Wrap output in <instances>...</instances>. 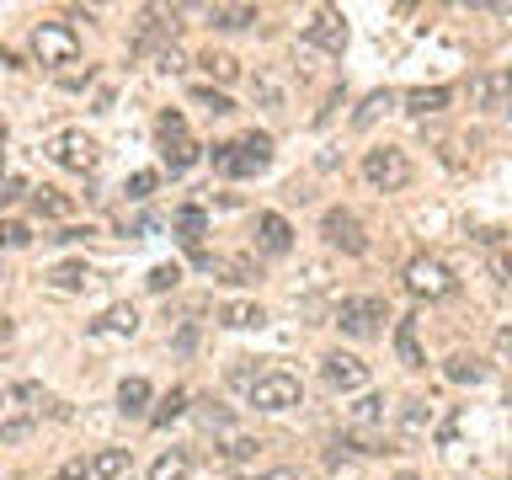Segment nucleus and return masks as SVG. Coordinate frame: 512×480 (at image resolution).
Segmentation results:
<instances>
[{
	"instance_id": "obj_1",
	"label": "nucleus",
	"mask_w": 512,
	"mask_h": 480,
	"mask_svg": "<svg viewBox=\"0 0 512 480\" xmlns=\"http://www.w3.org/2000/svg\"><path fill=\"white\" fill-rule=\"evenodd\" d=\"M32 59H38L43 70H64V64L80 59V38L64 22H38L32 27Z\"/></svg>"
},
{
	"instance_id": "obj_2",
	"label": "nucleus",
	"mask_w": 512,
	"mask_h": 480,
	"mask_svg": "<svg viewBox=\"0 0 512 480\" xmlns=\"http://www.w3.org/2000/svg\"><path fill=\"white\" fill-rule=\"evenodd\" d=\"M363 182L374 192H400L411 182V160L406 150H395V144H379V150L363 155Z\"/></svg>"
},
{
	"instance_id": "obj_3",
	"label": "nucleus",
	"mask_w": 512,
	"mask_h": 480,
	"mask_svg": "<svg viewBox=\"0 0 512 480\" xmlns=\"http://www.w3.org/2000/svg\"><path fill=\"white\" fill-rule=\"evenodd\" d=\"M406 288L416 299L432 304V299H448L459 283H454V272H448L438 256H411V262H406Z\"/></svg>"
},
{
	"instance_id": "obj_4",
	"label": "nucleus",
	"mask_w": 512,
	"mask_h": 480,
	"mask_svg": "<svg viewBox=\"0 0 512 480\" xmlns=\"http://www.w3.org/2000/svg\"><path fill=\"white\" fill-rule=\"evenodd\" d=\"M379 320H390V304L374 299V294H363V299H342V304H336V331H347V336H368V331H379Z\"/></svg>"
},
{
	"instance_id": "obj_5",
	"label": "nucleus",
	"mask_w": 512,
	"mask_h": 480,
	"mask_svg": "<svg viewBox=\"0 0 512 480\" xmlns=\"http://www.w3.org/2000/svg\"><path fill=\"white\" fill-rule=\"evenodd\" d=\"M299 400H304L299 379H294V374H283V368H272V374H262V384L251 390V406H256V411H294Z\"/></svg>"
},
{
	"instance_id": "obj_6",
	"label": "nucleus",
	"mask_w": 512,
	"mask_h": 480,
	"mask_svg": "<svg viewBox=\"0 0 512 480\" xmlns=\"http://www.w3.org/2000/svg\"><path fill=\"white\" fill-rule=\"evenodd\" d=\"M320 235H326V246H336V251H347V256H363V251H368L363 219L352 214V208H331V214L320 219Z\"/></svg>"
},
{
	"instance_id": "obj_7",
	"label": "nucleus",
	"mask_w": 512,
	"mask_h": 480,
	"mask_svg": "<svg viewBox=\"0 0 512 480\" xmlns=\"http://www.w3.org/2000/svg\"><path fill=\"white\" fill-rule=\"evenodd\" d=\"M320 379H326L331 390L352 395V390H363V384H368V363L352 358V352H331V358L320 363Z\"/></svg>"
},
{
	"instance_id": "obj_8",
	"label": "nucleus",
	"mask_w": 512,
	"mask_h": 480,
	"mask_svg": "<svg viewBox=\"0 0 512 480\" xmlns=\"http://www.w3.org/2000/svg\"><path fill=\"white\" fill-rule=\"evenodd\" d=\"M48 155H54L64 171H80V176H86V171L96 166V155H102V150H96V139H91V134H59L54 144H48Z\"/></svg>"
},
{
	"instance_id": "obj_9",
	"label": "nucleus",
	"mask_w": 512,
	"mask_h": 480,
	"mask_svg": "<svg viewBox=\"0 0 512 480\" xmlns=\"http://www.w3.org/2000/svg\"><path fill=\"white\" fill-rule=\"evenodd\" d=\"M304 38L320 43V48H331V54H342V48H347V22L336 11H315L310 22H304Z\"/></svg>"
},
{
	"instance_id": "obj_10",
	"label": "nucleus",
	"mask_w": 512,
	"mask_h": 480,
	"mask_svg": "<svg viewBox=\"0 0 512 480\" xmlns=\"http://www.w3.org/2000/svg\"><path fill=\"white\" fill-rule=\"evenodd\" d=\"M235 166H240V176L267 171V166H272V139H267V134H246V139H235Z\"/></svg>"
},
{
	"instance_id": "obj_11",
	"label": "nucleus",
	"mask_w": 512,
	"mask_h": 480,
	"mask_svg": "<svg viewBox=\"0 0 512 480\" xmlns=\"http://www.w3.org/2000/svg\"><path fill=\"white\" fill-rule=\"evenodd\" d=\"M256 246H262L267 256H283L288 246H294L288 219H283V214H256Z\"/></svg>"
},
{
	"instance_id": "obj_12",
	"label": "nucleus",
	"mask_w": 512,
	"mask_h": 480,
	"mask_svg": "<svg viewBox=\"0 0 512 480\" xmlns=\"http://www.w3.org/2000/svg\"><path fill=\"white\" fill-rule=\"evenodd\" d=\"M139 331V310L134 304H112L102 320H91V336H134Z\"/></svg>"
},
{
	"instance_id": "obj_13",
	"label": "nucleus",
	"mask_w": 512,
	"mask_h": 480,
	"mask_svg": "<svg viewBox=\"0 0 512 480\" xmlns=\"http://www.w3.org/2000/svg\"><path fill=\"white\" fill-rule=\"evenodd\" d=\"M395 358L406 368H427V352H422V342H416V320L411 315L395 320Z\"/></svg>"
},
{
	"instance_id": "obj_14",
	"label": "nucleus",
	"mask_w": 512,
	"mask_h": 480,
	"mask_svg": "<svg viewBox=\"0 0 512 480\" xmlns=\"http://www.w3.org/2000/svg\"><path fill=\"white\" fill-rule=\"evenodd\" d=\"M448 102H454V91H448V86H416V91H406V112H411V118L443 112Z\"/></svg>"
},
{
	"instance_id": "obj_15",
	"label": "nucleus",
	"mask_w": 512,
	"mask_h": 480,
	"mask_svg": "<svg viewBox=\"0 0 512 480\" xmlns=\"http://www.w3.org/2000/svg\"><path fill=\"white\" fill-rule=\"evenodd\" d=\"M486 112L512 118V70H491L486 75Z\"/></svg>"
},
{
	"instance_id": "obj_16",
	"label": "nucleus",
	"mask_w": 512,
	"mask_h": 480,
	"mask_svg": "<svg viewBox=\"0 0 512 480\" xmlns=\"http://www.w3.org/2000/svg\"><path fill=\"white\" fill-rule=\"evenodd\" d=\"M219 320L230 331H251V326H262V320H267V310H262V304H251V299H235V304H224V310H219Z\"/></svg>"
},
{
	"instance_id": "obj_17",
	"label": "nucleus",
	"mask_w": 512,
	"mask_h": 480,
	"mask_svg": "<svg viewBox=\"0 0 512 480\" xmlns=\"http://www.w3.org/2000/svg\"><path fill=\"white\" fill-rule=\"evenodd\" d=\"M192 475V454L187 448H166L155 464H150V480H187Z\"/></svg>"
},
{
	"instance_id": "obj_18",
	"label": "nucleus",
	"mask_w": 512,
	"mask_h": 480,
	"mask_svg": "<svg viewBox=\"0 0 512 480\" xmlns=\"http://www.w3.org/2000/svg\"><path fill=\"white\" fill-rule=\"evenodd\" d=\"M443 374L454 379V384H470V390H475V384H486V374H491V368L480 363V358H464V352H454V358L443 363Z\"/></svg>"
},
{
	"instance_id": "obj_19",
	"label": "nucleus",
	"mask_w": 512,
	"mask_h": 480,
	"mask_svg": "<svg viewBox=\"0 0 512 480\" xmlns=\"http://www.w3.org/2000/svg\"><path fill=\"white\" fill-rule=\"evenodd\" d=\"M251 22H256V6H208V27H219V32H240Z\"/></svg>"
},
{
	"instance_id": "obj_20",
	"label": "nucleus",
	"mask_w": 512,
	"mask_h": 480,
	"mask_svg": "<svg viewBox=\"0 0 512 480\" xmlns=\"http://www.w3.org/2000/svg\"><path fill=\"white\" fill-rule=\"evenodd\" d=\"M171 230L176 235H182L187 240V246H198V240H203V230H208V214H203V208H176V219H171Z\"/></svg>"
},
{
	"instance_id": "obj_21",
	"label": "nucleus",
	"mask_w": 512,
	"mask_h": 480,
	"mask_svg": "<svg viewBox=\"0 0 512 480\" xmlns=\"http://www.w3.org/2000/svg\"><path fill=\"white\" fill-rule=\"evenodd\" d=\"M144 406H150V384H144V379H123L118 384V411L123 416H144Z\"/></svg>"
},
{
	"instance_id": "obj_22",
	"label": "nucleus",
	"mask_w": 512,
	"mask_h": 480,
	"mask_svg": "<svg viewBox=\"0 0 512 480\" xmlns=\"http://www.w3.org/2000/svg\"><path fill=\"white\" fill-rule=\"evenodd\" d=\"M198 64L208 70V80H219V86H224V80H235V75H240V59H235V54H224V48H208V54H203Z\"/></svg>"
},
{
	"instance_id": "obj_23",
	"label": "nucleus",
	"mask_w": 512,
	"mask_h": 480,
	"mask_svg": "<svg viewBox=\"0 0 512 480\" xmlns=\"http://www.w3.org/2000/svg\"><path fill=\"white\" fill-rule=\"evenodd\" d=\"M91 470L102 480H118L128 470V448H102V454H91Z\"/></svg>"
},
{
	"instance_id": "obj_24",
	"label": "nucleus",
	"mask_w": 512,
	"mask_h": 480,
	"mask_svg": "<svg viewBox=\"0 0 512 480\" xmlns=\"http://www.w3.org/2000/svg\"><path fill=\"white\" fill-rule=\"evenodd\" d=\"M32 208H38V214H48V219H70V198H64V192H54V187H43V192H32Z\"/></svg>"
},
{
	"instance_id": "obj_25",
	"label": "nucleus",
	"mask_w": 512,
	"mask_h": 480,
	"mask_svg": "<svg viewBox=\"0 0 512 480\" xmlns=\"http://www.w3.org/2000/svg\"><path fill=\"white\" fill-rule=\"evenodd\" d=\"M48 278H54V288H86L91 283V267L86 262H59Z\"/></svg>"
},
{
	"instance_id": "obj_26",
	"label": "nucleus",
	"mask_w": 512,
	"mask_h": 480,
	"mask_svg": "<svg viewBox=\"0 0 512 480\" xmlns=\"http://www.w3.org/2000/svg\"><path fill=\"white\" fill-rule=\"evenodd\" d=\"M384 422V395H363L352 406V427H379Z\"/></svg>"
},
{
	"instance_id": "obj_27",
	"label": "nucleus",
	"mask_w": 512,
	"mask_h": 480,
	"mask_svg": "<svg viewBox=\"0 0 512 480\" xmlns=\"http://www.w3.org/2000/svg\"><path fill=\"white\" fill-rule=\"evenodd\" d=\"M155 134H160V144H166V150H171V144H182V139H187L182 112H160V118H155Z\"/></svg>"
},
{
	"instance_id": "obj_28",
	"label": "nucleus",
	"mask_w": 512,
	"mask_h": 480,
	"mask_svg": "<svg viewBox=\"0 0 512 480\" xmlns=\"http://www.w3.org/2000/svg\"><path fill=\"white\" fill-rule=\"evenodd\" d=\"M187 411V390H171L166 400H160V411L150 416V427H171L176 422V416H182Z\"/></svg>"
},
{
	"instance_id": "obj_29",
	"label": "nucleus",
	"mask_w": 512,
	"mask_h": 480,
	"mask_svg": "<svg viewBox=\"0 0 512 480\" xmlns=\"http://www.w3.org/2000/svg\"><path fill=\"white\" fill-rule=\"evenodd\" d=\"M427 422H432V406H427V400H406L400 427H406V432H427Z\"/></svg>"
},
{
	"instance_id": "obj_30",
	"label": "nucleus",
	"mask_w": 512,
	"mask_h": 480,
	"mask_svg": "<svg viewBox=\"0 0 512 480\" xmlns=\"http://www.w3.org/2000/svg\"><path fill=\"white\" fill-rule=\"evenodd\" d=\"M192 102H198V107H208L214 118H224V112H235V107H230V96H224V91H214V86H198V91H192Z\"/></svg>"
},
{
	"instance_id": "obj_31",
	"label": "nucleus",
	"mask_w": 512,
	"mask_h": 480,
	"mask_svg": "<svg viewBox=\"0 0 512 480\" xmlns=\"http://www.w3.org/2000/svg\"><path fill=\"white\" fill-rule=\"evenodd\" d=\"M192 160H198V144H192V139H182V144H171V150H166V166H171V176H182V171L192 166Z\"/></svg>"
},
{
	"instance_id": "obj_32",
	"label": "nucleus",
	"mask_w": 512,
	"mask_h": 480,
	"mask_svg": "<svg viewBox=\"0 0 512 480\" xmlns=\"http://www.w3.org/2000/svg\"><path fill=\"white\" fill-rule=\"evenodd\" d=\"M176 278H182V267L160 262V267H150V278H144V283H150V294H166V288H176Z\"/></svg>"
},
{
	"instance_id": "obj_33",
	"label": "nucleus",
	"mask_w": 512,
	"mask_h": 480,
	"mask_svg": "<svg viewBox=\"0 0 512 480\" xmlns=\"http://www.w3.org/2000/svg\"><path fill=\"white\" fill-rule=\"evenodd\" d=\"M32 416H11V422H0V443H27L32 438Z\"/></svg>"
},
{
	"instance_id": "obj_34",
	"label": "nucleus",
	"mask_w": 512,
	"mask_h": 480,
	"mask_svg": "<svg viewBox=\"0 0 512 480\" xmlns=\"http://www.w3.org/2000/svg\"><path fill=\"white\" fill-rule=\"evenodd\" d=\"M390 102H395V96H390V91H374V96H368V102L358 107V118H352V123H358V128H368V123H374V118H379V112H384V107H390Z\"/></svg>"
},
{
	"instance_id": "obj_35",
	"label": "nucleus",
	"mask_w": 512,
	"mask_h": 480,
	"mask_svg": "<svg viewBox=\"0 0 512 480\" xmlns=\"http://www.w3.org/2000/svg\"><path fill=\"white\" fill-rule=\"evenodd\" d=\"M198 422H203L208 432H224V427H230V411H224V406H219V400H203V411H198Z\"/></svg>"
},
{
	"instance_id": "obj_36",
	"label": "nucleus",
	"mask_w": 512,
	"mask_h": 480,
	"mask_svg": "<svg viewBox=\"0 0 512 480\" xmlns=\"http://www.w3.org/2000/svg\"><path fill=\"white\" fill-rule=\"evenodd\" d=\"M256 454H262V443H256V438H230V443H224V459H230V464L256 459Z\"/></svg>"
},
{
	"instance_id": "obj_37",
	"label": "nucleus",
	"mask_w": 512,
	"mask_h": 480,
	"mask_svg": "<svg viewBox=\"0 0 512 480\" xmlns=\"http://www.w3.org/2000/svg\"><path fill=\"white\" fill-rule=\"evenodd\" d=\"M27 240H32V230H27V224H16V219H6V224H0V246H6V251L27 246Z\"/></svg>"
},
{
	"instance_id": "obj_38",
	"label": "nucleus",
	"mask_w": 512,
	"mask_h": 480,
	"mask_svg": "<svg viewBox=\"0 0 512 480\" xmlns=\"http://www.w3.org/2000/svg\"><path fill=\"white\" fill-rule=\"evenodd\" d=\"M214 171H224V176H240V166H235V144H214Z\"/></svg>"
},
{
	"instance_id": "obj_39",
	"label": "nucleus",
	"mask_w": 512,
	"mask_h": 480,
	"mask_svg": "<svg viewBox=\"0 0 512 480\" xmlns=\"http://www.w3.org/2000/svg\"><path fill=\"white\" fill-rule=\"evenodd\" d=\"M150 192H155V171H134V176H128V198H150Z\"/></svg>"
},
{
	"instance_id": "obj_40",
	"label": "nucleus",
	"mask_w": 512,
	"mask_h": 480,
	"mask_svg": "<svg viewBox=\"0 0 512 480\" xmlns=\"http://www.w3.org/2000/svg\"><path fill=\"white\" fill-rule=\"evenodd\" d=\"M224 272H230V283H256V267L246 262V256H230V262H224Z\"/></svg>"
},
{
	"instance_id": "obj_41",
	"label": "nucleus",
	"mask_w": 512,
	"mask_h": 480,
	"mask_svg": "<svg viewBox=\"0 0 512 480\" xmlns=\"http://www.w3.org/2000/svg\"><path fill=\"white\" fill-rule=\"evenodd\" d=\"M491 278H496V283H512V256H507L502 246L491 251Z\"/></svg>"
},
{
	"instance_id": "obj_42",
	"label": "nucleus",
	"mask_w": 512,
	"mask_h": 480,
	"mask_svg": "<svg viewBox=\"0 0 512 480\" xmlns=\"http://www.w3.org/2000/svg\"><path fill=\"white\" fill-rule=\"evenodd\" d=\"M22 192H27L22 176H6V182H0V208H11L16 198H22Z\"/></svg>"
},
{
	"instance_id": "obj_43",
	"label": "nucleus",
	"mask_w": 512,
	"mask_h": 480,
	"mask_svg": "<svg viewBox=\"0 0 512 480\" xmlns=\"http://www.w3.org/2000/svg\"><path fill=\"white\" fill-rule=\"evenodd\" d=\"M86 475H96L86 454H80V459H70V464H64V470H59V480H86Z\"/></svg>"
},
{
	"instance_id": "obj_44",
	"label": "nucleus",
	"mask_w": 512,
	"mask_h": 480,
	"mask_svg": "<svg viewBox=\"0 0 512 480\" xmlns=\"http://www.w3.org/2000/svg\"><path fill=\"white\" fill-rule=\"evenodd\" d=\"M496 358H502V363L512 368V326H502V331H496Z\"/></svg>"
},
{
	"instance_id": "obj_45",
	"label": "nucleus",
	"mask_w": 512,
	"mask_h": 480,
	"mask_svg": "<svg viewBox=\"0 0 512 480\" xmlns=\"http://www.w3.org/2000/svg\"><path fill=\"white\" fill-rule=\"evenodd\" d=\"M160 70H166V75H176V70H182V54H176V43H166V48H160Z\"/></svg>"
},
{
	"instance_id": "obj_46",
	"label": "nucleus",
	"mask_w": 512,
	"mask_h": 480,
	"mask_svg": "<svg viewBox=\"0 0 512 480\" xmlns=\"http://www.w3.org/2000/svg\"><path fill=\"white\" fill-rule=\"evenodd\" d=\"M470 107L486 112V75H475V80H470Z\"/></svg>"
},
{
	"instance_id": "obj_47",
	"label": "nucleus",
	"mask_w": 512,
	"mask_h": 480,
	"mask_svg": "<svg viewBox=\"0 0 512 480\" xmlns=\"http://www.w3.org/2000/svg\"><path fill=\"white\" fill-rule=\"evenodd\" d=\"M11 336H16V326H11V315H0V347H6Z\"/></svg>"
},
{
	"instance_id": "obj_48",
	"label": "nucleus",
	"mask_w": 512,
	"mask_h": 480,
	"mask_svg": "<svg viewBox=\"0 0 512 480\" xmlns=\"http://www.w3.org/2000/svg\"><path fill=\"white\" fill-rule=\"evenodd\" d=\"M400 480H422V475H411V470H406V475H400Z\"/></svg>"
},
{
	"instance_id": "obj_49",
	"label": "nucleus",
	"mask_w": 512,
	"mask_h": 480,
	"mask_svg": "<svg viewBox=\"0 0 512 480\" xmlns=\"http://www.w3.org/2000/svg\"><path fill=\"white\" fill-rule=\"evenodd\" d=\"M507 406H512V379H507Z\"/></svg>"
},
{
	"instance_id": "obj_50",
	"label": "nucleus",
	"mask_w": 512,
	"mask_h": 480,
	"mask_svg": "<svg viewBox=\"0 0 512 480\" xmlns=\"http://www.w3.org/2000/svg\"><path fill=\"white\" fill-rule=\"evenodd\" d=\"M0 406H6V390H0Z\"/></svg>"
}]
</instances>
